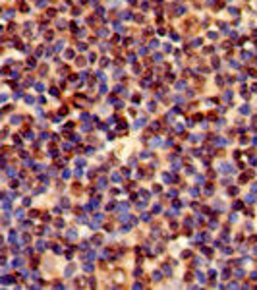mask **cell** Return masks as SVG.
<instances>
[{
	"mask_svg": "<svg viewBox=\"0 0 257 290\" xmlns=\"http://www.w3.org/2000/svg\"><path fill=\"white\" fill-rule=\"evenodd\" d=\"M37 248H39V250H45V248H46V244H45V242H39V244H37Z\"/></svg>",
	"mask_w": 257,
	"mask_h": 290,
	"instance_id": "3",
	"label": "cell"
},
{
	"mask_svg": "<svg viewBox=\"0 0 257 290\" xmlns=\"http://www.w3.org/2000/svg\"><path fill=\"white\" fill-rule=\"evenodd\" d=\"M143 124H145V118H139V120H137V122H135V128H141Z\"/></svg>",
	"mask_w": 257,
	"mask_h": 290,
	"instance_id": "1",
	"label": "cell"
},
{
	"mask_svg": "<svg viewBox=\"0 0 257 290\" xmlns=\"http://www.w3.org/2000/svg\"><path fill=\"white\" fill-rule=\"evenodd\" d=\"M242 114H250V106H247V104L242 106Z\"/></svg>",
	"mask_w": 257,
	"mask_h": 290,
	"instance_id": "2",
	"label": "cell"
}]
</instances>
